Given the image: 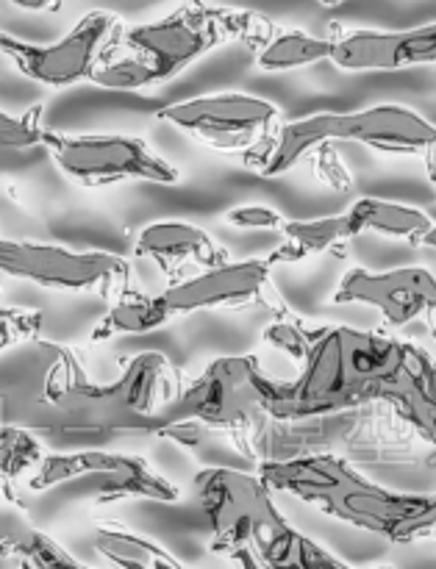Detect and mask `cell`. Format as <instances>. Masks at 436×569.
I'll list each match as a JSON object with an SVG mask.
<instances>
[{
    "label": "cell",
    "instance_id": "cell-1",
    "mask_svg": "<svg viewBox=\"0 0 436 569\" xmlns=\"http://www.w3.org/2000/svg\"><path fill=\"white\" fill-rule=\"evenodd\" d=\"M261 339L298 365L293 381L261 376V400L272 420L384 406L436 448V361L423 348L384 331L311 326L295 315L276 317Z\"/></svg>",
    "mask_w": 436,
    "mask_h": 569
},
{
    "label": "cell",
    "instance_id": "cell-2",
    "mask_svg": "<svg viewBox=\"0 0 436 569\" xmlns=\"http://www.w3.org/2000/svg\"><path fill=\"white\" fill-rule=\"evenodd\" d=\"M176 392L170 361L156 350L131 356L115 381L98 383L76 350L37 339L20 361L6 365L3 415L61 445L100 448L117 433L156 437L165 428L161 409Z\"/></svg>",
    "mask_w": 436,
    "mask_h": 569
},
{
    "label": "cell",
    "instance_id": "cell-3",
    "mask_svg": "<svg viewBox=\"0 0 436 569\" xmlns=\"http://www.w3.org/2000/svg\"><path fill=\"white\" fill-rule=\"evenodd\" d=\"M272 492L293 495L326 515L389 539L395 545L436 542L434 495L395 492L361 476L345 456L317 450L287 459H261L256 467Z\"/></svg>",
    "mask_w": 436,
    "mask_h": 569
},
{
    "label": "cell",
    "instance_id": "cell-4",
    "mask_svg": "<svg viewBox=\"0 0 436 569\" xmlns=\"http://www.w3.org/2000/svg\"><path fill=\"white\" fill-rule=\"evenodd\" d=\"M259 472L206 467L195 476V500L209 520V550L242 567H345L309 537L295 531Z\"/></svg>",
    "mask_w": 436,
    "mask_h": 569
},
{
    "label": "cell",
    "instance_id": "cell-5",
    "mask_svg": "<svg viewBox=\"0 0 436 569\" xmlns=\"http://www.w3.org/2000/svg\"><path fill=\"white\" fill-rule=\"evenodd\" d=\"M334 142H359L382 153L415 156L426 161L428 176L436 178V126L417 111L395 103L348 114L320 111L304 120L284 122L265 148L242 156V164L261 178H276L293 170L315 148Z\"/></svg>",
    "mask_w": 436,
    "mask_h": 569
},
{
    "label": "cell",
    "instance_id": "cell-6",
    "mask_svg": "<svg viewBox=\"0 0 436 569\" xmlns=\"http://www.w3.org/2000/svg\"><path fill=\"white\" fill-rule=\"evenodd\" d=\"M261 376L259 356H220L167 400L161 409L165 426L198 422L206 431H226L245 456L256 459V439L270 422Z\"/></svg>",
    "mask_w": 436,
    "mask_h": 569
},
{
    "label": "cell",
    "instance_id": "cell-7",
    "mask_svg": "<svg viewBox=\"0 0 436 569\" xmlns=\"http://www.w3.org/2000/svg\"><path fill=\"white\" fill-rule=\"evenodd\" d=\"M250 20L254 11L226 9L209 0H184L161 20L126 28L117 44L139 56L156 83H165L220 44L245 42Z\"/></svg>",
    "mask_w": 436,
    "mask_h": 569
},
{
    "label": "cell",
    "instance_id": "cell-8",
    "mask_svg": "<svg viewBox=\"0 0 436 569\" xmlns=\"http://www.w3.org/2000/svg\"><path fill=\"white\" fill-rule=\"evenodd\" d=\"M44 150L70 181L81 187H111V183H178L181 172L150 150L139 137L122 133H44Z\"/></svg>",
    "mask_w": 436,
    "mask_h": 569
},
{
    "label": "cell",
    "instance_id": "cell-9",
    "mask_svg": "<svg viewBox=\"0 0 436 569\" xmlns=\"http://www.w3.org/2000/svg\"><path fill=\"white\" fill-rule=\"evenodd\" d=\"M0 270L3 276L26 278L56 292L98 295L106 300L131 295L133 281L131 264L122 256L103 253V250L76 253L61 244L20 242V239L0 242Z\"/></svg>",
    "mask_w": 436,
    "mask_h": 569
},
{
    "label": "cell",
    "instance_id": "cell-10",
    "mask_svg": "<svg viewBox=\"0 0 436 569\" xmlns=\"http://www.w3.org/2000/svg\"><path fill=\"white\" fill-rule=\"evenodd\" d=\"M156 117L176 126L187 137L204 142L206 148L242 156L265 148L284 126L276 103L245 92H220L181 100V103L159 109Z\"/></svg>",
    "mask_w": 436,
    "mask_h": 569
},
{
    "label": "cell",
    "instance_id": "cell-11",
    "mask_svg": "<svg viewBox=\"0 0 436 569\" xmlns=\"http://www.w3.org/2000/svg\"><path fill=\"white\" fill-rule=\"evenodd\" d=\"M122 31H126V26L115 11L95 9L87 11L81 22L59 42L33 44L3 31L0 33V50L22 76L44 83V87L59 89L78 81H92L95 70Z\"/></svg>",
    "mask_w": 436,
    "mask_h": 569
},
{
    "label": "cell",
    "instance_id": "cell-12",
    "mask_svg": "<svg viewBox=\"0 0 436 569\" xmlns=\"http://www.w3.org/2000/svg\"><path fill=\"white\" fill-rule=\"evenodd\" d=\"M272 261L248 259V261H222V264L206 267L198 276L178 278L176 283L161 292L172 317L195 315V311L217 309H259L272 311L276 317L293 315L278 289L272 287Z\"/></svg>",
    "mask_w": 436,
    "mask_h": 569
},
{
    "label": "cell",
    "instance_id": "cell-13",
    "mask_svg": "<svg viewBox=\"0 0 436 569\" xmlns=\"http://www.w3.org/2000/svg\"><path fill=\"white\" fill-rule=\"evenodd\" d=\"M334 303L373 306L393 328L436 320V278L423 267H398L387 272L354 267L339 281Z\"/></svg>",
    "mask_w": 436,
    "mask_h": 569
},
{
    "label": "cell",
    "instance_id": "cell-14",
    "mask_svg": "<svg viewBox=\"0 0 436 569\" xmlns=\"http://www.w3.org/2000/svg\"><path fill=\"white\" fill-rule=\"evenodd\" d=\"M331 61L339 70H404L436 64V22L406 31H370V28L331 26Z\"/></svg>",
    "mask_w": 436,
    "mask_h": 569
},
{
    "label": "cell",
    "instance_id": "cell-15",
    "mask_svg": "<svg viewBox=\"0 0 436 569\" xmlns=\"http://www.w3.org/2000/svg\"><path fill=\"white\" fill-rule=\"evenodd\" d=\"M137 256L156 261L161 270L178 281V272L184 267H215L228 261L226 248L215 242L211 233L204 228L192 226V222H178V220H161L150 222L139 231L137 244H133Z\"/></svg>",
    "mask_w": 436,
    "mask_h": 569
},
{
    "label": "cell",
    "instance_id": "cell-16",
    "mask_svg": "<svg viewBox=\"0 0 436 569\" xmlns=\"http://www.w3.org/2000/svg\"><path fill=\"white\" fill-rule=\"evenodd\" d=\"M245 44L254 50L256 67L265 72L298 70V67L317 64V61H331L334 53L331 37H311L298 28H281L256 11Z\"/></svg>",
    "mask_w": 436,
    "mask_h": 569
},
{
    "label": "cell",
    "instance_id": "cell-17",
    "mask_svg": "<svg viewBox=\"0 0 436 569\" xmlns=\"http://www.w3.org/2000/svg\"><path fill=\"white\" fill-rule=\"evenodd\" d=\"M278 233H281V244L267 256L272 264H295V261H306L311 256L343 253L359 237L348 211L320 217V220H284Z\"/></svg>",
    "mask_w": 436,
    "mask_h": 569
},
{
    "label": "cell",
    "instance_id": "cell-18",
    "mask_svg": "<svg viewBox=\"0 0 436 569\" xmlns=\"http://www.w3.org/2000/svg\"><path fill=\"white\" fill-rule=\"evenodd\" d=\"M348 214L356 222L359 237L361 233H384L389 239H409L412 244H420V239L434 228L432 214H426L423 209L382 198L356 200Z\"/></svg>",
    "mask_w": 436,
    "mask_h": 569
},
{
    "label": "cell",
    "instance_id": "cell-19",
    "mask_svg": "<svg viewBox=\"0 0 436 569\" xmlns=\"http://www.w3.org/2000/svg\"><path fill=\"white\" fill-rule=\"evenodd\" d=\"M92 545L109 565L122 569H181V559L159 542L122 528H95Z\"/></svg>",
    "mask_w": 436,
    "mask_h": 569
},
{
    "label": "cell",
    "instance_id": "cell-20",
    "mask_svg": "<svg viewBox=\"0 0 436 569\" xmlns=\"http://www.w3.org/2000/svg\"><path fill=\"white\" fill-rule=\"evenodd\" d=\"M172 320L170 309L161 300V295H126L117 300L92 331V342H106L128 333H150L156 328L167 326Z\"/></svg>",
    "mask_w": 436,
    "mask_h": 569
},
{
    "label": "cell",
    "instance_id": "cell-21",
    "mask_svg": "<svg viewBox=\"0 0 436 569\" xmlns=\"http://www.w3.org/2000/svg\"><path fill=\"white\" fill-rule=\"evenodd\" d=\"M3 556H14L20 559L22 567L33 569H61V567H78L83 565L76 556L67 553L53 537H48L39 528L28 526V522L17 520L11 511L3 515Z\"/></svg>",
    "mask_w": 436,
    "mask_h": 569
},
{
    "label": "cell",
    "instance_id": "cell-22",
    "mask_svg": "<svg viewBox=\"0 0 436 569\" xmlns=\"http://www.w3.org/2000/svg\"><path fill=\"white\" fill-rule=\"evenodd\" d=\"M44 448L33 431L17 426V422H3L0 428V476L6 487H14L22 478H31L44 461Z\"/></svg>",
    "mask_w": 436,
    "mask_h": 569
},
{
    "label": "cell",
    "instance_id": "cell-23",
    "mask_svg": "<svg viewBox=\"0 0 436 569\" xmlns=\"http://www.w3.org/2000/svg\"><path fill=\"white\" fill-rule=\"evenodd\" d=\"M92 83L106 89H122V92H128V89L156 87L150 67L139 56H133L131 50L120 48L117 42L111 44L109 53L103 56V61L95 70Z\"/></svg>",
    "mask_w": 436,
    "mask_h": 569
},
{
    "label": "cell",
    "instance_id": "cell-24",
    "mask_svg": "<svg viewBox=\"0 0 436 569\" xmlns=\"http://www.w3.org/2000/svg\"><path fill=\"white\" fill-rule=\"evenodd\" d=\"M42 103H33L31 109H26L22 114H0V142L3 148L11 150H26L37 148V144H44V133L48 128L42 126Z\"/></svg>",
    "mask_w": 436,
    "mask_h": 569
},
{
    "label": "cell",
    "instance_id": "cell-25",
    "mask_svg": "<svg viewBox=\"0 0 436 569\" xmlns=\"http://www.w3.org/2000/svg\"><path fill=\"white\" fill-rule=\"evenodd\" d=\"M0 345L3 350L22 348L28 342H37L42 331V311L20 309V306H3L0 311Z\"/></svg>",
    "mask_w": 436,
    "mask_h": 569
},
{
    "label": "cell",
    "instance_id": "cell-26",
    "mask_svg": "<svg viewBox=\"0 0 436 569\" xmlns=\"http://www.w3.org/2000/svg\"><path fill=\"white\" fill-rule=\"evenodd\" d=\"M311 167H315L317 181L326 183V187L343 189V192L350 187L348 170H345L337 148H331V144H320V148L311 150Z\"/></svg>",
    "mask_w": 436,
    "mask_h": 569
},
{
    "label": "cell",
    "instance_id": "cell-27",
    "mask_svg": "<svg viewBox=\"0 0 436 569\" xmlns=\"http://www.w3.org/2000/svg\"><path fill=\"white\" fill-rule=\"evenodd\" d=\"M287 217L267 206H239L226 211V222L231 228H254V231H278Z\"/></svg>",
    "mask_w": 436,
    "mask_h": 569
},
{
    "label": "cell",
    "instance_id": "cell-28",
    "mask_svg": "<svg viewBox=\"0 0 436 569\" xmlns=\"http://www.w3.org/2000/svg\"><path fill=\"white\" fill-rule=\"evenodd\" d=\"M9 3L20 6V9L28 11H59L61 0H9Z\"/></svg>",
    "mask_w": 436,
    "mask_h": 569
},
{
    "label": "cell",
    "instance_id": "cell-29",
    "mask_svg": "<svg viewBox=\"0 0 436 569\" xmlns=\"http://www.w3.org/2000/svg\"><path fill=\"white\" fill-rule=\"evenodd\" d=\"M420 244H423V248H432V250H436V222H434L432 231H428L426 237L420 239Z\"/></svg>",
    "mask_w": 436,
    "mask_h": 569
},
{
    "label": "cell",
    "instance_id": "cell-30",
    "mask_svg": "<svg viewBox=\"0 0 436 569\" xmlns=\"http://www.w3.org/2000/svg\"><path fill=\"white\" fill-rule=\"evenodd\" d=\"M323 6H337V3H343V0H320Z\"/></svg>",
    "mask_w": 436,
    "mask_h": 569
},
{
    "label": "cell",
    "instance_id": "cell-31",
    "mask_svg": "<svg viewBox=\"0 0 436 569\" xmlns=\"http://www.w3.org/2000/svg\"><path fill=\"white\" fill-rule=\"evenodd\" d=\"M432 337H434V342H436V320H434V326H432Z\"/></svg>",
    "mask_w": 436,
    "mask_h": 569
}]
</instances>
